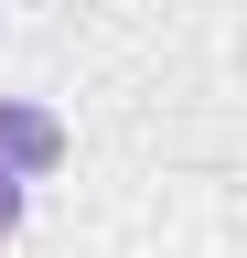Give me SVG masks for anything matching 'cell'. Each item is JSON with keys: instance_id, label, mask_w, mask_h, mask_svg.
<instances>
[{"instance_id": "cell-1", "label": "cell", "mask_w": 247, "mask_h": 258, "mask_svg": "<svg viewBox=\"0 0 247 258\" xmlns=\"http://www.w3.org/2000/svg\"><path fill=\"white\" fill-rule=\"evenodd\" d=\"M54 161H65V118L33 108V97H0V172H11V183H43Z\"/></svg>"}, {"instance_id": "cell-2", "label": "cell", "mask_w": 247, "mask_h": 258, "mask_svg": "<svg viewBox=\"0 0 247 258\" xmlns=\"http://www.w3.org/2000/svg\"><path fill=\"white\" fill-rule=\"evenodd\" d=\"M22 215H33V183H11V172H0V247L22 237Z\"/></svg>"}]
</instances>
